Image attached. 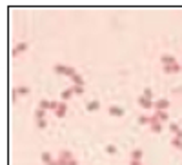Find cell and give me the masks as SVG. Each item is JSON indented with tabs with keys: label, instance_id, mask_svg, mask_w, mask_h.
<instances>
[{
	"label": "cell",
	"instance_id": "obj_25",
	"mask_svg": "<svg viewBox=\"0 0 182 165\" xmlns=\"http://www.w3.org/2000/svg\"><path fill=\"white\" fill-rule=\"evenodd\" d=\"M37 127H38V129H46V127H47V120H46V118H44V120H37Z\"/></svg>",
	"mask_w": 182,
	"mask_h": 165
},
{
	"label": "cell",
	"instance_id": "obj_1",
	"mask_svg": "<svg viewBox=\"0 0 182 165\" xmlns=\"http://www.w3.org/2000/svg\"><path fill=\"white\" fill-rule=\"evenodd\" d=\"M171 103L168 98H160V100H157V102H153V107H155V111H168V107H169Z\"/></svg>",
	"mask_w": 182,
	"mask_h": 165
},
{
	"label": "cell",
	"instance_id": "obj_23",
	"mask_svg": "<svg viewBox=\"0 0 182 165\" xmlns=\"http://www.w3.org/2000/svg\"><path fill=\"white\" fill-rule=\"evenodd\" d=\"M171 147L180 149V147H182V140H179V138H173V140H171Z\"/></svg>",
	"mask_w": 182,
	"mask_h": 165
},
{
	"label": "cell",
	"instance_id": "obj_29",
	"mask_svg": "<svg viewBox=\"0 0 182 165\" xmlns=\"http://www.w3.org/2000/svg\"><path fill=\"white\" fill-rule=\"evenodd\" d=\"M129 165H142V162H140V160H131Z\"/></svg>",
	"mask_w": 182,
	"mask_h": 165
},
{
	"label": "cell",
	"instance_id": "obj_3",
	"mask_svg": "<svg viewBox=\"0 0 182 165\" xmlns=\"http://www.w3.org/2000/svg\"><path fill=\"white\" fill-rule=\"evenodd\" d=\"M107 113H109L111 116H117V118H122V116L126 114V111H124L122 107H119V105H111V107L107 109Z\"/></svg>",
	"mask_w": 182,
	"mask_h": 165
},
{
	"label": "cell",
	"instance_id": "obj_31",
	"mask_svg": "<svg viewBox=\"0 0 182 165\" xmlns=\"http://www.w3.org/2000/svg\"><path fill=\"white\" fill-rule=\"evenodd\" d=\"M180 151H182V147H180Z\"/></svg>",
	"mask_w": 182,
	"mask_h": 165
},
{
	"label": "cell",
	"instance_id": "obj_14",
	"mask_svg": "<svg viewBox=\"0 0 182 165\" xmlns=\"http://www.w3.org/2000/svg\"><path fill=\"white\" fill-rule=\"evenodd\" d=\"M66 67H67V65H62V63H57V65L53 67V71H55V75H66Z\"/></svg>",
	"mask_w": 182,
	"mask_h": 165
},
{
	"label": "cell",
	"instance_id": "obj_11",
	"mask_svg": "<svg viewBox=\"0 0 182 165\" xmlns=\"http://www.w3.org/2000/svg\"><path fill=\"white\" fill-rule=\"evenodd\" d=\"M73 94H75V93H73V89H64V91L60 93V98H62V102H67V100H69V98H71Z\"/></svg>",
	"mask_w": 182,
	"mask_h": 165
},
{
	"label": "cell",
	"instance_id": "obj_16",
	"mask_svg": "<svg viewBox=\"0 0 182 165\" xmlns=\"http://www.w3.org/2000/svg\"><path fill=\"white\" fill-rule=\"evenodd\" d=\"M75 75H77V69H75L73 65H67V67H66V75H64V76H69V78H71V76H75Z\"/></svg>",
	"mask_w": 182,
	"mask_h": 165
},
{
	"label": "cell",
	"instance_id": "obj_13",
	"mask_svg": "<svg viewBox=\"0 0 182 165\" xmlns=\"http://www.w3.org/2000/svg\"><path fill=\"white\" fill-rule=\"evenodd\" d=\"M142 156H144V151H140V149L131 151V160H140L142 162Z\"/></svg>",
	"mask_w": 182,
	"mask_h": 165
},
{
	"label": "cell",
	"instance_id": "obj_30",
	"mask_svg": "<svg viewBox=\"0 0 182 165\" xmlns=\"http://www.w3.org/2000/svg\"><path fill=\"white\" fill-rule=\"evenodd\" d=\"M49 165H62V163L59 162V160H51V163H49Z\"/></svg>",
	"mask_w": 182,
	"mask_h": 165
},
{
	"label": "cell",
	"instance_id": "obj_26",
	"mask_svg": "<svg viewBox=\"0 0 182 165\" xmlns=\"http://www.w3.org/2000/svg\"><path fill=\"white\" fill-rule=\"evenodd\" d=\"M179 129H180V127H179L177 124H169V131H171V132H177Z\"/></svg>",
	"mask_w": 182,
	"mask_h": 165
},
{
	"label": "cell",
	"instance_id": "obj_18",
	"mask_svg": "<svg viewBox=\"0 0 182 165\" xmlns=\"http://www.w3.org/2000/svg\"><path fill=\"white\" fill-rule=\"evenodd\" d=\"M71 80H73V83H75V85H84V78H82L79 73H77L75 76H71Z\"/></svg>",
	"mask_w": 182,
	"mask_h": 165
},
{
	"label": "cell",
	"instance_id": "obj_24",
	"mask_svg": "<svg viewBox=\"0 0 182 165\" xmlns=\"http://www.w3.org/2000/svg\"><path fill=\"white\" fill-rule=\"evenodd\" d=\"M139 124H140V125H148V124H149V116H144V114L139 116Z\"/></svg>",
	"mask_w": 182,
	"mask_h": 165
},
{
	"label": "cell",
	"instance_id": "obj_17",
	"mask_svg": "<svg viewBox=\"0 0 182 165\" xmlns=\"http://www.w3.org/2000/svg\"><path fill=\"white\" fill-rule=\"evenodd\" d=\"M40 160H42V162H44V163H46V165H49V163H51V154H49L47 151H46V152H42Z\"/></svg>",
	"mask_w": 182,
	"mask_h": 165
},
{
	"label": "cell",
	"instance_id": "obj_2",
	"mask_svg": "<svg viewBox=\"0 0 182 165\" xmlns=\"http://www.w3.org/2000/svg\"><path fill=\"white\" fill-rule=\"evenodd\" d=\"M180 69H182V65L179 62L173 63V65H164V67H162V71H164L166 75H175V73H179Z\"/></svg>",
	"mask_w": 182,
	"mask_h": 165
},
{
	"label": "cell",
	"instance_id": "obj_19",
	"mask_svg": "<svg viewBox=\"0 0 182 165\" xmlns=\"http://www.w3.org/2000/svg\"><path fill=\"white\" fill-rule=\"evenodd\" d=\"M35 118H37V120H44V118H46V111L38 107V109L35 111Z\"/></svg>",
	"mask_w": 182,
	"mask_h": 165
},
{
	"label": "cell",
	"instance_id": "obj_5",
	"mask_svg": "<svg viewBox=\"0 0 182 165\" xmlns=\"http://www.w3.org/2000/svg\"><path fill=\"white\" fill-rule=\"evenodd\" d=\"M75 156H73V152L71 151H60V154H59V162L62 165L66 163V162H69V160H73Z\"/></svg>",
	"mask_w": 182,
	"mask_h": 165
},
{
	"label": "cell",
	"instance_id": "obj_27",
	"mask_svg": "<svg viewBox=\"0 0 182 165\" xmlns=\"http://www.w3.org/2000/svg\"><path fill=\"white\" fill-rule=\"evenodd\" d=\"M64 165H79V162H77V160L73 158V160H69V162H66Z\"/></svg>",
	"mask_w": 182,
	"mask_h": 165
},
{
	"label": "cell",
	"instance_id": "obj_15",
	"mask_svg": "<svg viewBox=\"0 0 182 165\" xmlns=\"http://www.w3.org/2000/svg\"><path fill=\"white\" fill-rule=\"evenodd\" d=\"M149 127H151V132H155V134H160L162 132V124L160 122H159V124H151Z\"/></svg>",
	"mask_w": 182,
	"mask_h": 165
},
{
	"label": "cell",
	"instance_id": "obj_4",
	"mask_svg": "<svg viewBox=\"0 0 182 165\" xmlns=\"http://www.w3.org/2000/svg\"><path fill=\"white\" fill-rule=\"evenodd\" d=\"M27 47H29V45H27V42H20V44H17V45L13 47V51H11V55H13V56H18L20 53H24V51L27 49Z\"/></svg>",
	"mask_w": 182,
	"mask_h": 165
},
{
	"label": "cell",
	"instance_id": "obj_7",
	"mask_svg": "<svg viewBox=\"0 0 182 165\" xmlns=\"http://www.w3.org/2000/svg\"><path fill=\"white\" fill-rule=\"evenodd\" d=\"M66 111H67L66 102H59V107H57V111H55V116H57V118H64V116H66Z\"/></svg>",
	"mask_w": 182,
	"mask_h": 165
},
{
	"label": "cell",
	"instance_id": "obj_10",
	"mask_svg": "<svg viewBox=\"0 0 182 165\" xmlns=\"http://www.w3.org/2000/svg\"><path fill=\"white\" fill-rule=\"evenodd\" d=\"M153 114L157 116V120H159L160 124H162V122H168V118H169V114H168V111H155Z\"/></svg>",
	"mask_w": 182,
	"mask_h": 165
},
{
	"label": "cell",
	"instance_id": "obj_6",
	"mask_svg": "<svg viewBox=\"0 0 182 165\" xmlns=\"http://www.w3.org/2000/svg\"><path fill=\"white\" fill-rule=\"evenodd\" d=\"M137 103L140 105L142 109H153V100H148V98H144V96H139V98H137Z\"/></svg>",
	"mask_w": 182,
	"mask_h": 165
},
{
	"label": "cell",
	"instance_id": "obj_28",
	"mask_svg": "<svg viewBox=\"0 0 182 165\" xmlns=\"http://www.w3.org/2000/svg\"><path fill=\"white\" fill-rule=\"evenodd\" d=\"M175 138H179V140H182V129H179V131L175 132Z\"/></svg>",
	"mask_w": 182,
	"mask_h": 165
},
{
	"label": "cell",
	"instance_id": "obj_12",
	"mask_svg": "<svg viewBox=\"0 0 182 165\" xmlns=\"http://www.w3.org/2000/svg\"><path fill=\"white\" fill-rule=\"evenodd\" d=\"M15 91H17V94H18V96H27V94L31 93V89H29L27 85H22V87H17Z\"/></svg>",
	"mask_w": 182,
	"mask_h": 165
},
{
	"label": "cell",
	"instance_id": "obj_8",
	"mask_svg": "<svg viewBox=\"0 0 182 165\" xmlns=\"http://www.w3.org/2000/svg\"><path fill=\"white\" fill-rule=\"evenodd\" d=\"M86 109H87L89 113L99 111V109H100V102H99V100H89V102L86 103Z\"/></svg>",
	"mask_w": 182,
	"mask_h": 165
},
{
	"label": "cell",
	"instance_id": "obj_21",
	"mask_svg": "<svg viewBox=\"0 0 182 165\" xmlns=\"http://www.w3.org/2000/svg\"><path fill=\"white\" fill-rule=\"evenodd\" d=\"M142 96H144V98H148V100H153V91H151L149 87H146V89H144V94H142Z\"/></svg>",
	"mask_w": 182,
	"mask_h": 165
},
{
	"label": "cell",
	"instance_id": "obj_9",
	"mask_svg": "<svg viewBox=\"0 0 182 165\" xmlns=\"http://www.w3.org/2000/svg\"><path fill=\"white\" fill-rule=\"evenodd\" d=\"M160 62L164 63V65H173V63H177V60H175V56H171V55H162Z\"/></svg>",
	"mask_w": 182,
	"mask_h": 165
},
{
	"label": "cell",
	"instance_id": "obj_22",
	"mask_svg": "<svg viewBox=\"0 0 182 165\" xmlns=\"http://www.w3.org/2000/svg\"><path fill=\"white\" fill-rule=\"evenodd\" d=\"M106 152H107V154H117L119 151H117L115 145H106Z\"/></svg>",
	"mask_w": 182,
	"mask_h": 165
},
{
	"label": "cell",
	"instance_id": "obj_20",
	"mask_svg": "<svg viewBox=\"0 0 182 165\" xmlns=\"http://www.w3.org/2000/svg\"><path fill=\"white\" fill-rule=\"evenodd\" d=\"M71 89H73V93H75V94H79V96L84 94V85H73Z\"/></svg>",
	"mask_w": 182,
	"mask_h": 165
}]
</instances>
